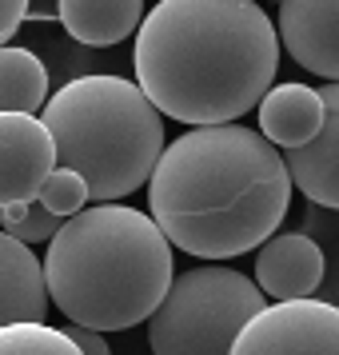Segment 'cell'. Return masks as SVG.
Masks as SVG:
<instances>
[{"instance_id":"6da1fadb","label":"cell","mask_w":339,"mask_h":355,"mask_svg":"<svg viewBox=\"0 0 339 355\" xmlns=\"http://www.w3.org/2000/svg\"><path fill=\"white\" fill-rule=\"evenodd\" d=\"M291 172L279 148L236 120L192 124L164 144L148 176V208L172 248L200 259L243 256L284 224Z\"/></svg>"},{"instance_id":"7a4b0ae2","label":"cell","mask_w":339,"mask_h":355,"mask_svg":"<svg viewBox=\"0 0 339 355\" xmlns=\"http://www.w3.org/2000/svg\"><path fill=\"white\" fill-rule=\"evenodd\" d=\"M136 28V84L180 124L240 120L279 72V33L256 0H160Z\"/></svg>"},{"instance_id":"3957f363","label":"cell","mask_w":339,"mask_h":355,"mask_svg":"<svg viewBox=\"0 0 339 355\" xmlns=\"http://www.w3.org/2000/svg\"><path fill=\"white\" fill-rule=\"evenodd\" d=\"M172 243L140 208L100 200L64 216L44 256L49 300L72 323L124 331L148 320L172 284Z\"/></svg>"},{"instance_id":"277c9868","label":"cell","mask_w":339,"mask_h":355,"mask_svg":"<svg viewBox=\"0 0 339 355\" xmlns=\"http://www.w3.org/2000/svg\"><path fill=\"white\" fill-rule=\"evenodd\" d=\"M40 112L56 164L80 172L92 204L132 196L164 152L160 108L124 76H76Z\"/></svg>"},{"instance_id":"5b68a950","label":"cell","mask_w":339,"mask_h":355,"mask_svg":"<svg viewBox=\"0 0 339 355\" xmlns=\"http://www.w3.org/2000/svg\"><path fill=\"white\" fill-rule=\"evenodd\" d=\"M263 304L256 279L236 268L200 263L172 275L164 300L148 315V343L160 355H227Z\"/></svg>"},{"instance_id":"8992f818","label":"cell","mask_w":339,"mask_h":355,"mask_svg":"<svg viewBox=\"0 0 339 355\" xmlns=\"http://www.w3.org/2000/svg\"><path fill=\"white\" fill-rule=\"evenodd\" d=\"M232 352L240 355H339V307L323 300H275L243 323Z\"/></svg>"},{"instance_id":"52a82bcc","label":"cell","mask_w":339,"mask_h":355,"mask_svg":"<svg viewBox=\"0 0 339 355\" xmlns=\"http://www.w3.org/2000/svg\"><path fill=\"white\" fill-rule=\"evenodd\" d=\"M56 164V148L36 112H0V208L36 200Z\"/></svg>"},{"instance_id":"ba28073f","label":"cell","mask_w":339,"mask_h":355,"mask_svg":"<svg viewBox=\"0 0 339 355\" xmlns=\"http://www.w3.org/2000/svg\"><path fill=\"white\" fill-rule=\"evenodd\" d=\"M279 49L323 80H339V0H279Z\"/></svg>"},{"instance_id":"9c48e42d","label":"cell","mask_w":339,"mask_h":355,"mask_svg":"<svg viewBox=\"0 0 339 355\" xmlns=\"http://www.w3.org/2000/svg\"><path fill=\"white\" fill-rule=\"evenodd\" d=\"M320 132L299 148H284V164L291 172V188H299L320 208L339 211V80H327L320 88Z\"/></svg>"},{"instance_id":"30bf717a","label":"cell","mask_w":339,"mask_h":355,"mask_svg":"<svg viewBox=\"0 0 339 355\" xmlns=\"http://www.w3.org/2000/svg\"><path fill=\"white\" fill-rule=\"evenodd\" d=\"M256 284L272 300H295L311 295L323 284V252L311 236L284 232L268 236L256 252Z\"/></svg>"},{"instance_id":"8fae6325","label":"cell","mask_w":339,"mask_h":355,"mask_svg":"<svg viewBox=\"0 0 339 355\" xmlns=\"http://www.w3.org/2000/svg\"><path fill=\"white\" fill-rule=\"evenodd\" d=\"M49 288L44 263L33 248L0 227V323L12 320H44L49 315Z\"/></svg>"},{"instance_id":"7c38bea8","label":"cell","mask_w":339,"mask_h":355,"mask_svg":"<svg viewBox=\"0 0 339 355\" xmlns=\"http://www.w3.org/2000/svg\"><path fill=\"white\" fill-rule=\"evenodd\" d=\"M259 132L275 148H299L307 144L323 124V96L311 84H275L256 104Z\"/></svg>"},{"instance_id":"4fadbf2b","label":"cell","mask_w":339,"mask_h":355,"mask_svg":"<svg viewBox=\"0 0 339 355\" xmlns=\"http://www.w3.org/2000/svg\"><path fill=\"white\" fill-rule=\"evenodd\" d=\"M56 17L72 40L92 49H112L136 33L144 0H56Z\"/></svg>"},{"instance_id":"5bb4252c","label":"cell","mask_w":339,"mask_h":355,"mask_svg":"<svg viewBox=\"0 0 339 355\" xmlns=\"http://www.w3.org/2000/svg\"><path fill=\"white\" fill-rule=\"evenodd\" d=\"M49 96V68L28 49L0 44V112H40Z\"/></svg>"},{"instance_id":"9a60e30c","label":"cell","mask_w":339,"mask_h":355,"mask_svg":"<svg viewBox=\"0 0 339 355\" xmlns=\"http://www.w3.org/2000/svg\"><path fill=\"white\" fill-rule=\"evenodd\" d=\"M76 343L68 331L49 327L44 320L0 323V355H72Z\"/></svg>"},{"instance_id":"2e32d148","label":"cell","mask_w":339,"mask_h":355,"mask_svg":"<svg viewBox=\"0 0 339 355\" xmlns=\"http://www.w3.org/2000/svg\"><path fill=\"white\" fill-rule=\"evenodd\" d=\"M36 200H40L49 211H56V216H72V211H80L84 204H92V200H88L84 176L72 172V168H64V164H52V172L44 176Z\"/></svg>"},{"instance_id":"e0dca14e","label":"cell","mask_w":339,"mask_h":355,"mask_svg":"<svg viewBox=\"0 0 339 355\" xmlns=\"http://www.w3.org/2000/svg\"><path fill=\"white\" fill-rule=\"evenodd\" d=\"M60 224H64V216L49 211L40 200H28L24 211H20V220H12L4 232H12V236L24 240V243H44V240H52V232H56Z\"/></svg>"},{"instance_id":"ac0fdd59","label":"cell","mask_w":339,"mask_h":355,"mask_svg":"<svg viewBox=\"0 0 339 355\" xmlns=\"http://www.w3.org/2000/svg\"><path fill=\"white\" fill-rule=\"evenodd\" d=\"M24 20H28V0H0V44H8Z\"/></svg>"},{"instance_id":"d6986e66","label":"cell","mask_w":339,"mask_h":355,"mask_svg":"<svg viewBox=\"0 0 339 355\" xmlns=\"http://www.w3.org/2000/svg\"><path fill=\"white\" fill-rule=\"evenodd\" d=\"M72 343H76V352H88V355H108V339L100 336L96 327H84V323H76L72 331Z\"/></svg>"}]
</instances>
